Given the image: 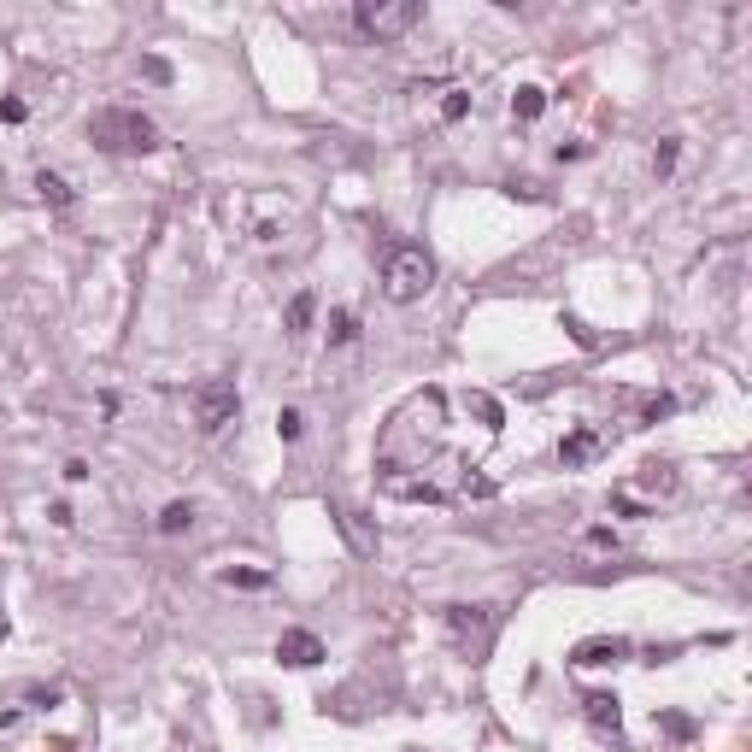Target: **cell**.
I'll list each match as a JSON object with an SVG mask.
<instances>
[{"label": "cell", "instance_id": "obj_1", "mask_svg": "<svg viewBox=\"0 0 752 752\" xmlns=\"http://www.w3.org/2000/svg\"><path fill=\"white\" fill-rule=\"evenodd\" d=\"M89 142L112 159H130V153H153L159 147V124L135 106H100L89 118Z\"/></svg>", "mask_w": 752, "mask_h": 752}, {"label": "cell", "instance_id": "obj_2", "mask_svg": "<svg viewBox=\"0 0 752 752\" xmlns=\"http://www.w3.org/2000/svg\"><path fill=\"white\" fill-rule=\"evenodd\" d=\"M435 288V259L430 247L406 242V247H388L382 259V294L394 300V306H411V300H423Z\"/></svg>", "mask_w": 752, "mask_h": 752}, {"label": "cell", "instance_id": "obj_3", "mask_svg": "<svg viewBox=\"0 0 752 752\" xmlns=\"http://www.w3.org/2000/svg\"><path fill=\"white\" fill-rule=\"evenodd\" d=\"M353 24L365 35H376V42H394V35H406V30H418V24H423V6H418V0H359Z\"/></svg>", "mask_w": 752, "mask_h": 752}, {"label": "cell", "instance_id": "obj_4", "mask_svg": "<svg viewBox=\"0 0 752 752\" xmlns=\"http://www.w3.org/2000/svg\"><path fill=\"white\" fill-rule=\"evenodd\" d=\"M235 418H242V394H235L230 376H212V382L194 388V430L200 435H223Z\"/></svg>", "mask_w": 752, "mask_h": 752}, {"label": "cell", "instance_id": "obj_5", "mask_svg": "<svg viewBox=\"0 0 752 752\" xmlns=\"http://www.w3.org/2000/svg\"><path fill=\"white\" fill-rule=\"evenodd\" d=\"M494 629H500V611L494 606H447V635L465 658H482L494 647Z\"/></svg>", "mask_w": 752, "mask_h": 752}, {"label": "cell", "instance_id": "obj_6", "mask_svg": "<svg viewBox=\"0 0 752 752\" xmlns=\"http://www.w3.org/2000/svg\"><path fill=\"white\" fill-rule=\"evenodd\" d=\"M335 529L347 535V547H353L359 559H376V523L359 506H335Z\"/></svg>", "mask_w": 752, "mask_h": 752}, {"label": "cell", "instance_id": "obj_7", "mask_svg": "<svg viewBox=\"0 0 752 752\" xmlns=\"http://www.w3.org/2000/svg\"><path fill=\"white\" fill-rule=\"evenodd\" d=\"M277 658H282V664H294V670H312V664H323V641H318L312 629H282Z\"/></svg>", "mask_w": 752, "mask_h": 752}, {"label": "cell", "instance_id": "obj_8", "mask_svg": "<svg viewBox=\"0 0 752 752\" xmlns=\"http://www.w3.org/2000/svg\"><path fill=\"white\" fill-rule=\"evenodd\" d=\"M582 706H588V723H594V729L618 735V723H623V711H618V694H588Z\"/></svg>", "mask_w": 752, "mask_h": 752}, {"label": "cell", "instance_id": "obj_9", "mask_svg": "<svg viewBox=\"0 0 752 752\" xmlns=\"http://www.w3.org/2000/svg\"><path fill=\"white\" fill-rule=\"evenodd\" d=\"M312 318H318V294H312V288H300V294L294 300H288V335H306L312 330Z\"/></svg>", "mask_w": 752, "mask_h": 752}, {"label": "cell", "instance_id": "obj_10", "mask_svg": "<svg viewBox=\"0 0 752 752\" xmlns=\"http://www.w3.org/2000/svg\"><path fill=\"white\" fill-rule=\"evenodd\" d=\"M570 658L576 664H618V658H629V641H582Z\"/></svg>", "mask_w": 752, "mask_h": 752}, {"label": "cell", "instance_id": "obj_11", "mask_svg": "<svg viewBox=\"0 0 752 752\" xmlns=\"http://www.w3.org/2000/svg\"><path fill=\"white\" fill-rule=\"evenodd\" d=\"M594 453H599V435H594V430H576V435H564V447H559V459H564V465H588Z\"/></svg>", "mask_w": 752, "mask_h": 752}, {"label": "cell", "instance_id": "obj_12", "mask_svg": "<svg viewBox=\"0 0 752 752\" xmlns=\"http://www.w3.org/2000/svg\"><path fill=\"white\" fill-rule=\"evenodd\" d=\"M183 529H194V506H188V500H171V506L159 511V535H183Z\"/></svg>", "mask_w": 752, "mask_h": 752}, {"label": "cell", "instance_id": "obj_13", "mask_svg": "<svg viewBox=\"0 0 752 752\" xmlns=\"http://www.w3.org/2000/svg\"><path fill=\"white\" fill-rule=\"evenodd\" d=\"M541 106H547V94H541V89H518V100H511V118L535 124V118H541Z\"/></svg>", "mask_w": 752, "mask_h": 752}, {"label": "cell", "instance_id": "obj_14", "mask_svg": "<svg viewBox=\"0 0 752 752\" xmlns=\"http://www.w3.org/2000/svg\"><path fill=\"white\" fill-rule=\"evenodd\" d=\"M35 188H42L47 206H71V183H65V177H54V171H42V177H35Z\"/></svg>", "mask_w": 752, "mask_h": 752}, {"label": "cell", "instance_id": "obj_15", "mask_svg": "<svg viewBox=\"0 0 752 752\" xmlns=\"http://www.w3.org/2000/svg\"><path fill=\"white\" fill-rule=\"evenodd\" d=\"M353 335H359V318H353V312H330V341L347 347Z\"/></svg>", "mask_w": 752, "mask_h": 752}, {"label": "cell", "instance_id": "obj_16", "mask_svg": "<svg viewBox=\"0 0 752 752\" xmlns=\"http://www.w3.org/2000/svg\"><path fill=\"white\" fill-rule=\"evenodd\" d=\"M465 112H470V94H465V89H453V94L441 100V118H447V124H459Z\"/></svg>", "mask_w": 752, "mask_h": 752}, {"label": "cell", "instance_id": "obj_17", "mask_svg": "<svg viewBox=\"0 0 752 752\" xmlns=\"http://www.w3.org/2000/svg\"><path fill=\"white\" fill-rule=\"evenodd\" d=\"M300 430H306V418H300V411L288 406L282 418H277V435H282V441H300Z\"/></svg>", "mask_w": 752, "mask_h": 752}, {"label": "cell", "instance_id": "obj_18", "mask_svg": "<svg viewBox=\"0 0 752 752\" xmlns=\"http://www.w3.org/2000/svg\"><path fill=\"white\" fill-rule=\"evenodd\" d=\"M223 582H235V588H271V570H230Z\"/></svg>", "mask_w": 752, "mask_h": 752}, {"label": "cell", "instance_id": "obj_19", "mask_svg": "<svg viewBox=\"0 0 752 752\" xmlns=\"http://www.w3.org/2000/svg\"><path fill=\"white\" fill-rule=\"evenodd\" d=\"M670 165H676V142H664L658 159H653V171H658V177H670Z\"/></svg>", "mask_w": 752, "mask_h": 752}, {"label": "cell", "instance_id": "obj_20", "mask_svg": "<svg viewBox=\"0 0 752 752\" xmlns=\"http://www.w3.org/2000/svg\"><path fill=\"white\" fill-rule=\"evenodd\" d=\"M142 71H147L153 83H171V65H165V59H142Z\"/></svg>", "mask_w": 752, "mask_h": 752}, {"label": "cell", "instance_id": "obj_21", "mask_svg": "<svg viewBox=\"0 0 752 752\" xmlns=\"http://www.w3.org/2000/svg\"><path fill=\"white\" fill-rule=\"evenodd\" d=\"M0 118H6V124H24V100H0Z\"/></svg>", "mask_w": 752, "mask_h": 752}, {"label": "cell", "instance_id": "obj_22", "mask_svg": "<svg viewBox=\"0 0 752 752\" xmlns=\"http://www.w3.org/2000/svg\"><path fill=\"white\" fill-rule=\"evenodd\" d=\"M65 482H89V465H83V459H65Z\"/></svg>", "mask_w": 752, "mask_h": 752}]
</instances>
